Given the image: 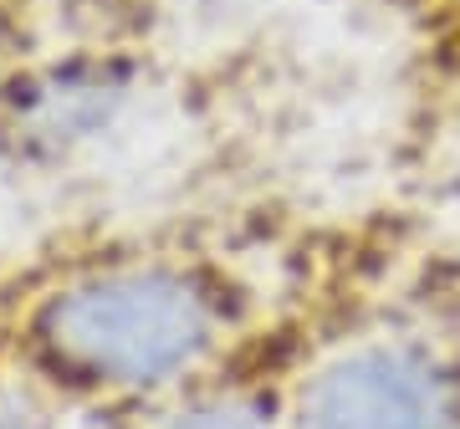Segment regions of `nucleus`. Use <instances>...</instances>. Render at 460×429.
Here are the masks:
<instances>
[{
  "instance_id": "1",
  "label": "nucleus",
  "mask_w": 460,
  "mask_h": 429,
  "mask_svg": "<svg viewBox=\"0 0 460 429\" xmlns=\"http://www.w3.org/2000/svg\"><path fill=\"white\" fill-rule=\"evenodd\" d=\"M287 286L199 225L102 231L26 250L0 312V353L72 419L123 425L210 373Z\"/></svg>"
},
{
  "instance_id": "2",
  "label": "nucleus",
  "mask_w": 460,
  "mask_h": 429,
  "mask_svg": "<svg viewBox=\"0 0 460 429\" xmlns=\"http://www.w3.org/2000/svg\"><path fill=\"white\" fill-rule=\"evenodd\" d=\"M199 83L154 57L62 31L0 66V184L72 189L108 179Z\"/></svg>"
},
{
  "instance_id": "3",
  "label": "nucleus",
  "mask_w": 460,
  "mask_h": 429,
  "mask_svg": "<svg viewBox=\"0 0 460 429\" xmlns=\"http://www.w3.org/2000/svg\"><path fill=\"white\" fill-rule=\"evenodd\" d=\"M287 429H460V312H363L313 347Z\"/></svg>"
},
{
  "instance_id": "4",
  "label": "nucleus",
  "mask_w": 460,
  "mask_h": 429,
  "mask_svg": "<svg viewBox=\"0 0 460 429\" xmlns=\"http://www.w3.org/2000/svg\"><path fill=\"white\" fill-rule=\"evenodd\" d=\"M332 328L338 322L317 307L313 286H287L271 317L230 358L190 379L164 404L108 429H287L296 373Z\"/></svg>"
},
{
  "instance_id": "5",
  "label": "nucleus",
  "mask_w": 460,
  "mask_h": 429,
  "mask_svg": "<svg viewBox=\"0 0 460 429\" xmlns=\"http://www.w3.org/2000/svg\"><path fill=\"white\" fill-rule=\"evenodd\" d=\"M271 5L277 0H66L62 31L133 47L210 87L226 66L261 47Z\"/></svg>"
},
{
  "instance_id": "6",
  "label": "nucleus",
  "mask_w": 460,
  "mask_h": 429,
  "mask_svg": "<svg viewBox=\"0 0 460 429\" xmlns=\"http://www.w3.org/2000/svg\"><path fill=\"white\" fill-rule=\"evenodd\" d=\"M77 419L0 353V429H72Z\"/></svg>"
},
{
  "instance_id": "7",
  "label": "nucleus",
  "mask_w": 460,
  "mask_h": 429,
  "mask_svg": "<svg viewBox=\"0 0 460 429\" xmlns=\"http://www.w3.org/2000/svg\"><path fill=\"white\" fill-rule=\"evenodd\" d=\"M414 41L425 51L429 72L460 83V0H445L429 21H420V26H414Z\"/></svg>"
},
{
  "instance_id": "8",
  "label": "nucleus",
  "mask_w": 460,
  "mask_h": 429,
  "mask_svg": "<svg viewBox=\"0 0 460 429\" xmlns=\"http://www.w3.org/2000/svg\"><path fill=\"white\" fill-rule=\"evenodd\" d=\"M384 5H389V11H394V16H399V21H404V26L414 31L420 21H429L435 11H440L445 0H384Z\"/></svg>"
},
{
  "instance_id": "9",
  "label": "nucleus",
  "mask_w": 460,
  "mask_h": 429,
  "mask_svg": "<svg viewBox=\"0 0 460 429\" xmlns=\"http://www.w3.org/2000/svg\"><path fill=\"white\" fill-rule=\"evenodd\" d=\"M21 256H0V312H5V297H11V276H16Z\"/></svg>"
}]
</instances>
